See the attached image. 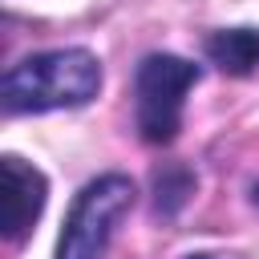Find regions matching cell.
I'll use <instances>...</instances> for the list:
<instances>
[{
    "mask_svg": "<svg viewBox=\"0 0 259 259\" xmlns=\"http://www.w3.org/2000/svg\"><path fill=\"white\" fill-rule=\"evenodd\" d=\"M154 190H158V198H154V210H158V214H174V210L186 202V194L194 190V178H190L182 166H170V170H162V174H158Z\"/></svg>",
    "mask_w": 259,
    "mask_h": 259,
    "instance_id": "cell-6",
    "label": "cell"
},
{
    "mask_svg": "<svg viewBox=\"0 0 259 259\" xmlns=\"http://www.w3.org/2000/svg\"><path fill=\"white\" fill-rule=\"evenodd\" d=\"M210 65H219L231 77H247L259 69V28H223L206 40Z\"/></svg>",
    "mask_w": 259,
    "mask_h": 259,
    "instance_id": "cell-5",
    "label": "cell"
},
{
    "mask_svg": "<svg viewBox=\"0 0 259 259\" xmlns=\"http://www.w3.org/2000/svg\"><path fill=\"white\" fill-rule=\"evenodd\" d=\"M130 206H134V182L125 174L93 178L69 206V219L57 239V259H101Z\"/></svg>",
    "mask_w": 259,
    "mask_h": 259,
    "instance_id": "cell-3",
    "label": "cell"
},
{
    "mask_svg": "<svg viewBox=\"0 0 259 259\" xmlns=\"http://www.w3.org/2000/svg\"><path fill=\"white\" fill-rule=\"evenodd\" d=\"M251 198H255V206H259V182H255V190H251Z\"/></svg>",
    "mask_w": 259,
    "mask_h": 259,
    "instance_id": "cell-7",
    "label": "cell"
},
{
    "mask_svg": "<svg viewBox=\"0 0 259 259\" xmlns=\"http://www.w3.org/2000/svg\"><path fill=\"white\" fill-rule=\"evenodd\" d=\"M101 89V65L89 49H53L16 61L4 73V109L8 113H49L81 109Z\"/></svg>",
    "mask_w": 259,
    "mask_h": 259,
    "instance_id": "cell-1",
    "label": "cell"
},
{
    "mask_svg": "<svg viewBox=\"0 0 259 259\" xmlns=\"http://www.w3.org/2000/svg\"><path fill=\"white\" fill-rule=\"evenodd\" d=\"M186 259H214V255H186Z\"/></svg>",
    "mask_w": 259,
    "mask_h": 259,
    "instance_id": "cell-8",
    "label": "cell"
},
{
    "mask_svg": "<svg viewBox=\"0 0 259 259\" xmlns=\"http://www.w3.org/2000/svg\"><path fill=\"white\" fill-rule=\"evenodd\" d=\"M49 198V182L36 166H28L16 154L0 158V235L8 247H20L28 231L36 227Z\"/></svg>",
    "mask_w": 259,
    "mask_h": 259,
    "instance_id": "cell-4",
    "label": "cell"
},
{
    "mask_svg": "<svg viewBox=\"0 0 259 259\" xmlns=\"http://www.w3.org/2000/svg\"><path fill=\"white\" fill-rule=\"evenodd\" d=\"M198 85V65L174 53H150L134 77V121L150 146H166L182 130L186 93Z\"/></svg>",
    "mask_w": 259,
    "mask_h": 259,
    "instance_id": "cell-2",
    "label": "cell"
}]
</instances>
